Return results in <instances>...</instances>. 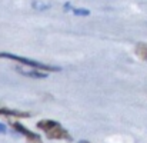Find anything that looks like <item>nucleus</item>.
Wrapping results in <instances>:
<instances>
[{"label": "nucleus", "mask_w": 147, "mask_h": 143, "mask_svg": "<svg viewBox=\"0 0 147 143\" xmlns=\"http://www.w3.org/2000/svg\"><path fill=\"white\" fill-rule=\"evenodd\" d=\"M37 127L42 132H45V135L51 140H67V142L71 140V135L69 133V130L56 120H50V119L39 120Z\"/></svg>", "instance_id": "f257e3e1"}, {"label": "nucleus", "mask_w": 147, "mask_h": 143, "mask_svg": "<svg viewBox=\"0 0 147 143\" xmlns=\"http://www.w3.org/2000/svg\"><path fill=\"white\" fill-rule=\"evenodd\" d=\"M0 59H7V60H11V62H17V63H20L26 67H36V69L43 70V72H59L60 70L59 67L49 66V64L40 63L37 60H33V59H29V57H22V56H17V54L7 53V52H0Z\"/></svg>", "instance_id": "f03ea898"}, {"label": "nucleus", "mask_w": 147, "mask_h": 143, "mask_svg": "<svg viewBox=\"0 0 147 143\" xmlns=\"http://www.w3.org/2000/svg\"><path fill=\"white\" fill-rule=\"evenodd\" d=\"M10 126L13 127V130H16V132H19L22 136H24L26 140H27V143H43L42 139H40V136H39L37 133L29 130V129L24 127L22 123H19V122H11Z\"/></svg>", "instance_id": "7ed1b4c3"}, {"label": "nucleus", "mask_w": 147, "mask_h": 143, "mask_svg": "<svg viewBox=\"0 0 147 143\" xmlns=\"http://www.w3.org/2000/svg\"><path fill=\"white\" fill-rule=\"evenodd\" d=\"M0 115L1 116H6V117H30V113L29 112H22V110H16V109H10V107H6L4 104L0 103Z\"/></svg>", "instance_id": "20e7f679"}, {"label": "nucleus", "mask_w": 147, "mask_h": 143, "mask_svg": "<svg viewBox=\"0 0 147 143\" xmlns=\"http://www.w3.org/2000/svg\"><path fill=\"white\" fill-rule=\"evenodd\" d=\"M19 72L24 76H29V77H34V79H45L47 76V72H43L40 69H36V67H26V70H20Z\"/></svg>", "instance_id": "39448f33"}, {"label": "nucleus", "mask_w": 147, "mask_h": 143, "mask_svg": "<svg viewBox=\"0 0 147 143\" xmlns=\"http://www.w3.org/2000/svg\"><path fill=\"white\" fill-rule=\"evenodd\" d=\"M137 54L143 60H147V45H137Z\"/></svg>", "instance_id": "423d86ee"}, {"label": "nucleus", "mask_w": 147, "mask_h": 143, "mask_svg": "<svg viewBox=\"0 0 147 143\" xmlns=\"http://www.w3.org/2000/svg\"><path fill=\"white\" fill-rule=\"evenodd\" d=\"M6 132H7V129H6V126L0 123V135H4Z\"/></svg>", "instance_id": "0eeeda50"}, {"label": "nucleus", "mask_w": 147, "mask_h": 143, "mask_svg": "<svg viewBox=\"0 0 147 143\" xmlns=\"http://www.w3.org/2000/svg\"><path fill=\"white\" fill-rule=\"evenodd\" d=\"M80 143H89V142H80Z\"/></svg>", "instance_id": "6e6552de"}]
</instances>
